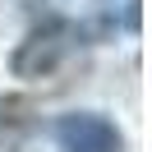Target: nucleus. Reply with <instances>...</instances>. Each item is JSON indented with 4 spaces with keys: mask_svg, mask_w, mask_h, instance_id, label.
<instances>
[{
    "mask_svg": "<svg viewBox=\"0 0 152 152\" xmlns=\"http://www.w3.org/2000/svg\"><path fill=\"white\" fill-rule=\"evenodd\" d=\"M56 134L69 152H120V134L102 115H65Z\"/></svg>",
    "mask_w": 152,
    "mask_h": 152,
    "instance_id": "obj_1",
    "label": "nucleus"
}]
</instances>
